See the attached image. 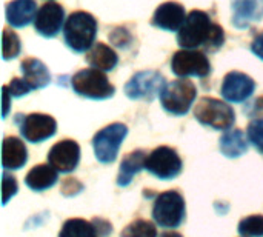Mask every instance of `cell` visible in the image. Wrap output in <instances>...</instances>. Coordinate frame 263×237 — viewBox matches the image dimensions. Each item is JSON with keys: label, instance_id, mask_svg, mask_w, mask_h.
Here are the masks:
<instances>
[{"label": "cell", "instance_id": "cell-1", "mask_svg": "<svg viewBox=\"0 0 263 237\" xmlns=\"http://www.w3.org/2000/svg\"><path fill=\"white\" fill-rule=\"evenodd\" d=\"M177 42L183 49H197L203 46L208 51H217L225 43L222 26L211 22V17L199 9L186 15L183 26L179 29Z\"/></svg>", "mask_w": 263, "mask_h": 237}, {"label": "cell", "instance_id": "cell-2", "mask_svg": "<svg viewBox=\"0 0 263 237\" xmlns=\"http://www.w3.org/2000/svg\"><path fill=\"white\" fill-rule=\"evenodd\" d=\"M96 34H97V22L89 12L85 11L72 12L63 26L65 42L76 52H83L89 49L94 43Z\"/></svg>", "mask_w": 263, "mask_h": 237}, {"label": "cell", "instance_id": "cell-3", "mask_svg": "<svg viewBox=\"0 0 263 237\" xmlns=\"http://www.w3.org/2000/svg\"><path fill=\"white\" fill-rule=\"evenodd\" d=\"M71 86L79 96L94 100L109 99L116 93V88L111 85L106 74L96 68L82 69L74 74L71 79Z\"/></svg>", "mask_w": 263, "mask_h": 237}, {"label": "cell", "instance_id": "cell-4", "mask_svg": "<svg viewBox=\"0 0 263 237\" xmlns=\"http://www.w3.org/2000/svg\"><path fill=\"white\" fill-rule=\"evenodd\" d=\"M194 117L205 126L214 128V130H230L236 122V113L234 110L213 97H203L197 102L194 108Z\"/></svg>", "mask_w": 263, "mask_h": 237}, {"label": "cell", "instance_id": "cell-5", "mask_svg": "<svg viewBox=\"0 0 263 237\" xmlns=\"http://www.w3.org/2000/svg\"><path fill=\"white\" fill-rule=\"evenodd\" d=\"M196 97L197 89L194 83L188 79H179L165 85L160 94V102L168 113L174 116H185L193 106Z\"/></svg>", "mask_w": 263, "mask_h": 237}, {"label": "cell", "instance_id": "cell-6", "mask_svg": "<svg viewBox=\"0 0 263 237\" xmlns=\"http://www.w3.org/2000/svg\"><path fill=\"white\" fill-rule=\"evenodd\" d=\"M186 216L185 199L177 191H165L156 197L153 207V217L157 225L163 228H177L183 224Z\"/></svg>", "mask_w": 263, "mask_h": 237}, {"label": "cell", "instance_id": "cell-7", "mask_svg": "<svg viewBox=\"0 0 263 237\" xmlns=\"http://www.w3.org/2000/svg\"><path fill=\"white\" fill-rule=\"evenodd\" d=\"M128 134V126L123 123H111L100 130L94 139V154L100 163H112L117 159L119 148Z\"/></svg>", "mask_w": 263, "mask_h": 237}, {"label": "cell", "instance_id": "cell-8", "mask_svg": "<svg viewBox=\"0 0 263 237\" xmlns=\"http://www.w3.org/2000/svg\"><path fill=\"white\" fill-rule=\"evenodd\" d=\"M182 159L179 153L170 147L156 148L148 157L145 163V170H148L153 176L160 180H173L182 173Z\"/></svg>", "mask_w": 263, "mask_h": 237}, {"label": "cell", "instance_id": "cell-9", "mask_svg": "<svg viewBox=\"0 0 263 237\" xmlns=\"http://www.w3.org/2000/svg\"><path fill=\"white\" fill-rule=\"evenodd\" d=\"M165 79L157 71L136 72L125 85V94L134 100H153L162 94L165 88Z\"/></svg>", "mask_w": 263, "mask_h": 237}, {"label": "cell", "instance_id": "cell-10", "mask_svg": "<svg viewBox=\"0 0 263 237\" xmlns=\"http://www.w3.org/2000/svg\"><path fill=\"white\" fill-rule=\"evenodd\" d=\"M171 69L179 77H206L211 72V63L208 57L200 51L182 49L173 56Z\"/></svg>", "mask_w": 263, "mask_h": 237}, {"label": "cell", "instance_id": "cell-11", "mask_svg": "<svg viewBox=\"0 0 263 237\" xmlns=\"http://www.w3.org/2000/svg\"><path fill=\"white\" fill-rule=\"evenodd\" d=\"M17 123L20 126V134L31 143L45 142L57 131V122L54 117L40 113L28 114L22 120H17Z\"/></svg>", "mask_w": 263, "mask_h": 237}, {"label": "cell", "instance_id": "cell-12", "mask_svg": "<svg viewBox=\"0 0 263 237\" xmlns=\"http://www.w3.org/2000/svg\"><path fill=\"white\" fill-rule=\"evenodd\" d=\"M111 231L112 225L102 217H94L92 221L74 217L62 225L59 237H105Z\"/></svg>", "mask_w": 263, "mask_h": 237}, {"label": "cell", "instance_id": "cell-13", "mask_svg": "<svg viewBox=\"0 0 263 237\" xmlns=\"http://www.w3.org/2000/svg\"><path fill=\"white\" fill-rule=\"evenodd\" d=\"M254 89L256 82L248 74L240 71H231L225 76L220 93L225 100L233 103H242L253 96Z\"/></svg>", "mask_w": 263, "mask_h": 237}, {"label": "cell", "instance_id": "cell-14", "mask_svg": "<svg viewBox=\"0 0 263 237\" xmlns=\"http://www.w3.org/2000/svg\"><path fill=\"white\" fill-rule=\"evenodd\" d=\"M80 160V147L76 140H60L48 153V163L59 173H71Z\"/></svg>", "mask_w": 263, "mask_h": 237}, {"label": "cell", "instance_id": "cell-15", "mask_svg": "<svg viewBox=\"0 0 263 237\" xmlns=\"http://www.w3.org/2000/svg\"><path fill=\"white\" fill-rule=\"evenodd\" d=\"M63 22H65V9L59 3L49 2L45 3L37 11L34 26L40 35L49 39V37H55L60 32Z\"/></svg>", "mask_w": 263, "mask_h": 237}, {"label": "cell", "instance_id": "cell-16", "mask_svg": "<svg viewBox=\"0 0 263 237\" xmlns=\"http://www.w3.org/2000/svg\"><path fill=\"white\" fill-rule=\"evenodd\" d=\"M186 20V14H185V8L177 3V2H166L162 3L154 15H153V25L165 29V31H179L183 23Z\"/></svg>", "mask_w": 263, "mask_h": 237}, {"label": "cell", "instance_id": "cell-17", "mask_svg": "<svg viewBox=\"0 0 263 237\" xmlns=\"http://www.w3.org/2000/svg\"><path fill=\"white\" fill-rule=\"evenodd\" d=\"M233 25L239 29L263 20V0H233Z\"/></svg>", "mask_w": 263, "mask_h": 237}, {"label": "cell", "instance_id": "cell-18", "mask_svg": "<svg viewBox=\"0 0 263 237\" xmlns=\"http://www.w3.org/2000/svg\"><path fill=\"white\" fill-rule=\"evenodd\" d=\"M28 162V150L25 143L11 136L5 137L2 145V165L5 170H20Z\"/></svg>", "mask_w": 263, "mask_h": 237}, {"label": "cell", "instance_id": "cell-19", "mask_svg": "<svg viewBox=\"0 0 263 237\" xmlns=\"http://www.w3.org/2000/svg\"><path fill=\"white\" fill-rule=\"evenodd\" d=\"M37 3L35 0H12L6 5V20L15 28H23L35 20Z\"/></svg>", "mask_w": 263, "mask_h": 237}, {"label": "cell", "instance_id": "cell-20", "mask_svg": "<svg viewBox=\"0 0 263 237\" xmlns=\"http://www.w3.org/2000/svg\"><path fill=\"white\" fill-rule=\"evenodd\" d=\"M22 74H23L22 79L32 89L45 88L51 82V74H49L46 65L34 57H28L22 62Z\"/></svg>", "mask_w": 263, "mask_h": 237}, {"label": "cell", "instance_id": "cell-21", "mask_svg": "<svg viewBox=\"0 0 263 237\" xmlns=\"http://www.w3.org/2000/svg\"><path fill=\"white\" fill-rule=\"evenodd\" d=\"M146 151L143 150H136L129 153L120 163L119 176H117V185L119 187H128L133 182V177L139 174L146 163Z\"/></svg>", "mask_w": 263, "mask_h": 237}, {"label": "cell", "instance_id": "cell-22", "mask_svg": "<svg viewBox=\"0 0 263 237\" xmlns=\"http://www.w3.org/2000/svg\"><path fill=\"white\" fill-rule=\"evenodd\" d=\"M57 173L59 171L54 170L51 165H37V167L31 168V171L26 174L25 184L29 190L40 193V191H45L55 185L57 177H59Z\"/></svg>", "mask_w": 263, "mask_h": 237}, {"label": "cell", "instance_id": "cell-23", "mask_svg": "<svg viewBox=\"0 0 263 237\" xmlns=\"http://www.w3.org/2000/svg\"><path fill=\"white\" fill-rule=\"evenodd\" d=\"M250 139L242 130L225 131L220 137V151L228 159H237L248 151Z\"/></svg>", "mask_w": 263, "mask_h": 237}, {"label": "cell", "instance_id": "cell-24", "mask_svg": "<svg viewBox=\"0 0 263 237\" xmlns=\"http://www.w3.org/2000/svg\"><path fill=\"white\" fill-rule=\"evenodd\" d=\"M85 60L96 69L100 71H111L117 66L119 57L114 52V49H111L109 46H106L105 43H96L89 48V51L86 52Z\"/></svg>", "mask_w": 263, "mask_h": 237}, {"label": "cell", "instance_id": "cell-25", "mask_svg": "<svg viewBox=\"0 0 263 237\" xmlns=\"http://www.w3.org/2000/svg\"><path fill=\"white\" fill-rule=\"evenodd\" d=\"M120 237H157V230L153 222L136 219L123 228Z\"/></svg>", "mask_w": 263, "mask_h": 237}, {"label": "cell", "instance_id": "cell-26", "mask_svg": "<svg viewBox=\"0 0 263 237\" xmlns=\"http://www.w3.org/2000/svg\"><path fill=\"white\" fill-rule=\"evenodd\" d=\"M239 233L242 237H263V216L254 214L240 221Z\"/></svg>", "mask_w": 263, "mask_h": 237}, {"label": "cell", "instance_id": "cell-27", "mask_svg": "<svg viewBox=\"0 0 263 237\" xmlns=\"http://www.w3.org/2000/svg\"><path fill=\"white\" fill-rule=\"evenodd\" d=\"M20 39L17 37L15 32L5 29L3 31V46H2V52H3V59L5 60H11L14 57H17L20 54Z\"/></svg>", "mask_w": 263, "mask_h": 237}, {"label": "cell", "instance_id": "cell-28", "mask_svg": "<svg viewBox=\"0 0 263 237\" xmlns=\"http://www.w3.org/2000/svg\"><path fill=\"white\" fill-rule=\"evenodd\" d=\"M247 136L250 139V143L254 145V148L263 154V117L254 119L250 125H248V131Z\"/></svg>", "mask_w": 263, "mask_h": 237}, {"label": "cell", "instance_id": "cell-29", "mask_svg": "<svg viewBox=\"0 0 263 237\" xmlns=\"http://www.w3.org/2000/svg\"><path fill=\"white\" fill-rule=\"evenodd\" d=\"M2 190H3V205H6L8 204V200L17 193V180H15V177H12V176H9L6 171L3 173V176H2Z\"/></svg>", "mask_w": 263, "mask_h": 237}, {"label": "cell", "instance_id": "cell-30", "mask_svg": "<svg viewBox=\"0 0 263 237\" xmlns=\"http://www.w3.org/2000/svg\"><path fill=\"white\" fill-rule=\"evenodd\" d=\"M11 97H22L26 96L29 91H32V88L23 80V79H12L9 85H6Z\"/></svg>", "mask_w": 263, "mask_h": 237}, {"label": "cell", "instance_id": "cell-31", "mask_svg": "<svg viewBox=\"0 0 263 237\" xmlns=\"http://www.w3.org/2000/svg\"><path fill=\"white\" fill-rule=\"evenodd\" d=\"M83 191V184H80L77 179H72V177H68L62 182V194L66 196V197H72V196H77L79 193Z\"/></svg>", "mask_w": 263, "mask_h": 237}, {"label": "cell", "instance_id": "cell-32", "mask_svg": "<svg viewBox=\"0 0 263 237\" xmlns=\"http://www.w3.org/2000/svg\"><path fill=\"white\" fill-rule=\"evenodd\" d=\"M109 40L116 45V46H128L131 43V34L125 29V28H116L111 34H109Z\"/></svg>", "mask_w": 263, "mask_h": 237}, {"label": "cell", "instance_id": "cell-33", "mask_svg": "<svg viewBox=\"0 0 263 237\" xmlns=\"http://www.w3.org/2000/svg\"><path fill=\"white\" fill-rule=\"evenodd\" d=\"M245 113H247L248 116H253V117H257L259 114H262L263 113V96L262 97H259L257 100H254L251 105H248V106L245 108Z\"/></svg>", "mask_w": 263, "mask_h": 237}, {"label": "cell", "instance_id": "cell-34", "mask_svg": "<svg viewBox=\"0 0 263 237\" xmlns=\"http://www.w3.org/2000/svg\"><path fill=\"white\" fill-rule=\"evenodd\" d=\"M251 51H253L260 60H263V32L262 34H259V35L253 40V43H251Z\"/></svg>", "mask_w": 263, "mask_h": 237}, {"label": "cell", "instance_id": "cell-35", "mask_svg": "<svg viewBox=\"0 0 263 237\" xmlns=\"http://www.w3.org/2000/svg\"><path fill=\"white\" fill-rule=\"evenodd\" d=\"M9 97H11V94H9V91H8V88H6V85L3 86V117H6L8 116V110H9Z\"/></svg>", "mask_w": 263, "mask_h": 237}, {"label": "cell", "instance_id": "cell-36", "mask_svg": "<svg viewBox=\"0 0 263 237\" xmlns=\"http://www.w3.org/2000/svg\"><path fill=\"white\" fill-rule=\"evenodd\" d=\"M160 237H183L180 233H176V231H166L163 234H160Z\"/></svg>", "mask_w": 263, "mask_h": 237}]
</instances>
